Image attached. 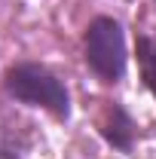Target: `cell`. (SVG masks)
Listing matches in <instances>:
<instances>
[{
	"label": "cell",
	"instance_id": "3957f363",
	"mask_svg": "<svg viewBox=\"0 0 156 159\" xmlns=\"http://www.w3.org/2000/svg\"><path fill=\"white\" fill-rule=\"evenodd\" d=\"M98 135L117 153H132L135 150L138 122H135V116L129 113V107L122 101H104L101 116H98Z\"/></svg>",
	"mask_w": 156,
	"mask_h": 159
},
{
	"label": "cell",
	"instance_id": "6da1fadb",
	"mask_svg": "<svg viewBox=\"0 0 156 159\" xmlns=\"http://www.w3.org/2000/svg\"><path fill=\"white\" fill-rule=\"evenodd\" d=\"M3 92L19 104L46 110L58 122L71 119V89L67 83L40 61H16L3 74Z\"/></svg>",
	"mask_w": 156,
	"mask_h": 159
},
{
	"label": "cell",
	"instance_id": "277c9868",
	"mask_svg": "<svg viewBox=\"0 0 156 159\" xmlns=\"http://www.w3.org/2000/svg\"><path fill=\"white\" fill-rule=\"evenodd\" d=\"M135 55H138V67H141V80L150 89V95L156 98V40L147 37V34H138Z\"/></svg>",
	"mask_w": 156,
	"mask_h": 159
},
{
	"label": "cell",
	"instance_id": "7a4b0ae2",
	"mask_svg": "<svg viewBox=\"0 0 156 159\" xmlns=\"http://www.w3.org/2000/svg\"><path fill=\"white\" fill-rule=\"evenodd\" d=\"M83 61L104 86H117L129 67L126 31L113 16H95L83 34Z\"/></svg>",
	"mask_w": 156,
	"mask_h": 159
},
{
	"label": "cell",
	"instance_id": "5b68a950",
	"mask_svg": "<svg viewBox=\"0 0 156 159\" xmlns=\"http://www.w3.org/2000/svg\"><path fill=\"white\" fill-rule=\"evenodd\" d=\"M0 159H25V156H21L16 147H9V144H0Z\"/></svg>",
	"mask_w": 156,
	"mask_h": 159
}]
</instances>
